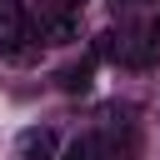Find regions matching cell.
<instances>
[{
  "label": "cell",
  "instance_id": "6da1fadb",
  "mask_svg": "<svg viewBox=\"0 0 160 160\" xmlns=\"http://www.w3.org/2000/svg\"><path fill=\"white\" fill-rule=\"evenodd\" d=\"M105 55H115L130 70H155L160 65V0H150L135 20H125L115 35H105Z\"/></svg>",
  "mask_w": 160,
  "mask_h": 160
},
{
  "label": "cell",
  "instance_id": "7a4b0ae2",
  "mask_svg": "<svg viewBox=\"0 0 160 160\" xmlns=\"http://www.w3.org/2000/svg\"><path fill=\"white\" fill-rule=\"evenodd\" d=\"M35 50H40V30H35L30 10L20 0H0V55L25 65V60H35Z\"/></svg>",
  "mask_w": 160,
  "mask_h": 160
},
{
  "label": "cell",
  "instance_id": "8992f818",
  "mask_svg": "<svg viewBox=\"0 0 160 160\" xmlns=\"http://www.w3.org/2000/svg\"><path fill=\"white\" fill-rule=\"evenodd\" d=\"M110 5H115V10H145L150 0H110Z\"/></svg>",
  "mask_w": 160,
  "mask_h": 160
},
{
  "label": "cell",
  "instance_id": "5b68a950",
  "mask_svg": "<svg viewBox=\"0 0 160 160\" xmlns=\"http://www.w3.org/2000/svg\"><path fill=\"white\" fill-rule=\"evenodd\" d=\"M80 5L85 0H40V15H75L80 20Z\"/></svg>",
  "mask_w": 160,
  "mask_h": 160
},
{
  "label": "cell",
  "instance_id": "3957f363",
  "mask_svg": "<svg viewBox=\"0 0 160 160\" xmlns=\"http://www.w3.org/2000/svg\"><path fill=\"white\" fill-rule=\"evenodd\" d=\"M15 160H60V150H55V130H50V125H30V130H20V140H15Z\"/></svg>",
  "mask_w": 160,
  "mask_h": 160
},
{
  "label": "cell",
  "instance_id": "277c9868",
  "mask_svg": "<svg viewBox=\"0 0 160 160\" xmlns=\"http://www.w3.org/2000/svg\"><path fill=\"white\" fill-rule=\"evenodd\" d=\"M60 160H120V155L105 145V135H95V130H90V135H75V140L65 145V155H60Z\"/></svg>",
  "mask_w": 160,
  "mask_h": 160
}]
</instances>
